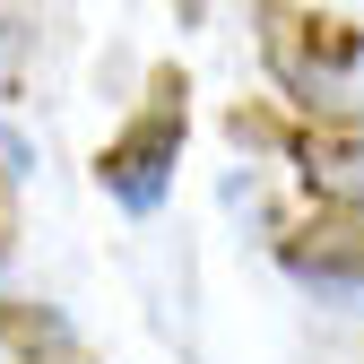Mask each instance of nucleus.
<instances>
[{"label":"nucleus","mask_w":364,"mask_h":364,"mask_svg":"<svg viewBox=\"0 0 364 364\" xmlns=\"http://www.w3.org/2000/svg\"><path fill=\"white\" fill-rule=\"evenodd\" d=\"M260 61H269L278 96H287L304 122L364 130V26H347V18H330V9L269 0V9H260Z\"/></svg>","instance_id":"1"},{"label":"nucleus","mask_w":364,"mask_h":364,"mask_svg":"<svg viewBox=\"0 0 364 364\" xmlns=\"http://www.w3.org/2000/svg\"><path fill=\"white\" fill-rule=\"evenodd\" d=\"M182 130H191V78L173 61L148 70V96L113 139L96 148V182L122 200V208H156L173 191V165H182Z\"/></svg>","instance_id":"2"},{"label":"nucleus","mask_w":364,"mask_h":364,"mask_svg":"<svg viewBox=\"0 0 364 364\" xmlns=\"http://www.w3.org/2000/svg\"><path fill=\"white\" fill-rule=\"evenodd\" d=\"M278 260L312 287H364V208H338L321 200L312 217H295L278 235Z\"/></svg>","instance_id":"3"},{"label":"nucleus","mask_w":364,"mask_h":364,"mask_svg":"<svg viewBox=\"0 0 364 364\" xmlns=\"http://www.w3.org/2000/svg\"><path fill=\"white\" fill-rule=\"evenodd\" d=\"M0 364H96L53 312H35V304H0Z\"/></svg>","instance_id":"4"},{"label":"nucleus","mask_w":364,"mask_h":364,"mask_svg":"<svg viewBox=\"0 0 364 364\" xmlns=\"http://www.w3.org/2000/svg\"><path fill=\"white\" fill-rule=\"evenodd\" d=\"M18 243V182H9V156H0V260Z\"/></svg>","instance_id":"5"}]
</instances>
